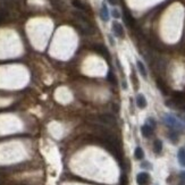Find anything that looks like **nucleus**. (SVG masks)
I'll return each instance as SVG.
<instances>
[{
  "label": "nucleus",
  "mask_w": 185,
  "mask_h": 185,
  "mask_svg": "<svg viewBox=\"0 0 185 185\" xmlns=\"http://www.w3.org/2000/svg\"><path fill=\"white\" fill-rule=\"evenodd\" d=\"M164 122L166 123L167 126H169L171 129H183V125L180 123L178 119L171 116V115H165L164 117Z\"/></svg>",
  "instance_id": "f257e3e1"
},
{
  "label": "nucleus",
  "mask_w": 185,
  "mask_h": 185,
  "mask_svg": "<svg viewBox=\"0 0 185 185\" xmlns=\"http://www.w3.org/2000/svg\"><path fill=\"white\" fill-rule=\"evenodd\" d=\"M136 182H138L139 185H149L150 175L148 173H140L136 176Z\"/></svg>",
  "instance_id": "f03ea898"
},
{
  "label": "nucleus",
  "mask_w": 185,
  "mask_h": 185,
  "mask_svg": "<svg viewBox=\"0 0 185 185\" xmlns=\"http://www.w3.org/2000/svg\"><path fill=\"white\" fill-rule=\"evenodd\" d=\"M99 119L103 124H107V125H115L116 124V118L111 115H109V114H103L99 117Z\"/></svg>",
  "instance_id": "7ed1b4c3"
},
{
  "label": "nucleus",
  "mask_w": 185,
  "mask_h": 185,
  "mask_svg": "<svg viewBox=\"0 0 185 185\" xmlns=\"http://www.w3.org/2000/svg\"><path fill=\"white\" fill-rule=\"evenodd\" d=\"M113 31L115 33V35L118 36V38H122L124 35V30L122 24H119L118 22H114L113 24Z\"/></svg>",
  "instance_id": "20e7f679"
},
{
  "label": "nucleus",
  "mask_w": 185,
  "mask_h": 185,
  "mask_svg": "<svg viewBox=\"0 0 185 185\" xmlns=\"http://www.w3.org/2000/svg\"><path fill=\"white\" fill-rule=\"evenodd\" d=\"M94 49H96V51L98 52L99 55H101V56L105 57V58H107V59L110 58V56H109V52H108V49H107L106 47L101 46V44H97V46H94Z\"/></svg>",
  "instance_id": "39448f33"
},
{
  "label": "nucleus",
  "mask_w": 185,
  "mask_h": 185,
  "mask_svg": "<svg viewBox=\"0 0 185 185\" xmlns=\"http://www.w3.org/2000/svg\"><path fill=\"white\" fill-rule=\"evenodd\" d=\"M124 21L126 23V25H129V27H133L135 25V21H134L133 16L129 14V11H124Z\"/></svg>",
  "instance_id": "423d86ee"
},
{
  "label": "nucleus",
  "mask_w": 185,
  "mask_h": 185,
  "mask_svg": "<svg viewBox=\"0 0 185 185\" xmlns=\"http://www.w3.org/2000/svg\"><path fill=\"white\" fill-rule=\"evenodd\" d=\"M141 132H142V135H143L144 138H150L151 135H152V132H153V129L149 126L148 124H145L143 125L142 127H141Z\"/></svg>",
  "instance_id": "0eeeda50"
},
{
  "label": "nucleus",
  "mask_w": 185,
  "mask_h": 185,
  "mask_svg": "<svg viewBox=\"0 0 185 185\" xmlns=\"http://www.w3.org/2000/svg\"><path fill=\"white\" fill-rule=\"evenodd\" d=\"M136 105H138V107L141 109H143L147 107V100H145L143 94H139V96L136 97Z\"/></svg>",
  "instance_id": "6e6552de"
},
{
  "label": "nucleus",
  "mask_w": 185,
  "mask_h": 185,
  "mask_svg": "<svg viewBox=\"0 0 185 185\" xmlns=\"http://www.w3.org/2000/svg\"><path fill=\"white\" fill-rule=\"evenodd\" d=\"M100 16H101L102 21H105V22H108L109 21V11H108V8L106 7V5L102 6V8H101V11H100Z\"/></svg>",
  "instance_id": "1a4fd4ad"
},
{
  "label": "nucleus",
  "mask_w": 185,
  "mask_h": 185,
  "mask_svg": "<svg viewBox=\"0 0 185 185\" xmlns=\"http://www.w3.org/2000/svg\"><path fill=\"white\" fill-rule=\"evenodd\" d=\"M177 157H178V161H180V164L185 167V150L184 148H182V149L178 150V154H177Z\"/></svg>",
  "instance_id": "9d476101"
},
{
  "label": "nucleus",
  "mask_w": 185,
  "mask_h": 185,
  "mask_svg": "<svg viewBox=\"0 0 185 185\" xmlns=\"http://www.w3.org/2000/svg\"><path fill=\"white\" fill-rule=\"evenodd\" d=\"M162 150V142L160 140H156L153 142V151L156 153H160Z\"/></svg>",
  "instance_id": "9b49d317"
},
{
  "label": "nucleus",
  "mask_w": 185,
  "mask_h": 185,
  "mask_svg": "<svg viewBox=\"0 0 185 185\" xmlns=\"http://www.w3.org/2000/svg\"><path fill=\"white\" fill-rule=\"evenodd\" d=\"M134 157H135V158H136V159H138V160L143 159L144 152H143V150H142V148H140V147H138V148L135 149V151H134Z\"/></svg>",
  "instance_id": "f8f14e48"
},
{
  "label": "nucleus",
  "mask_w": 185,
  "mask_h": 185,
  "mask_svg": "<svg viewBox=\"0 0 185 185\" xmlns=\"http://www.w3.org/2000/svg\"><path fill=\"white\" fill-rule=\"evenodd\" d=\"M136 65H138V68H139L140 73H141V75L144 77H147V69H145V67H144V65L142 64V62H140V60H138L136 62Z\"/></svg>",
  "instance_id": "ddd939ff"
},
{
  "label": "nucleus",
  "mask_w": 185,
  "mask_h": 185,
  "mask_svg": "<svg viewBox=\"0 0 185 185\" xmlns=\"http://www.w3.org/2000/svg\"><path fill=\"white\" fill-rule=\"evenodd\" d=\"M73 6L76 7L77 9H80V11H86V7L83 5L80 0H73Z\"/></svg>",
  "instance_id": "4468645a"
},
{
  "label": "nucleus",
  "mask_w": 185,
  "mask_h": 185,
  "mask_svg": "<svg viewBox=\"0 0 185 185\" xmlns=\"http://www.w3.org/2000/svg\"><path fill=\"white\" fill-rule=\"evenodd\" d=\"M157 85H158L159 90L162 93H164V94H167V93H168V91H167V87H166V85H165L164 83H162V81L158 80V81H157Z\"/></svg>",
  "instance_id": "2eb2a0df"
},
{
  "label": "nucleus",
  "mask_w": 185,
  "mask_h": 185,
  "mask_svg": "<svg viewBox=\"0 0 185 185\" xmlns=\"http://www.w3.org/2000/svg\"><path fill=\"white\" fill-rule=\"evenodd\" d=\"M6 17H7V11L5 9H2V8H0V23L5 21Z\"/></svg>",
  "instance_id": "dca6fc26"
},
{
  "label": "nucleus",
  "mask_w": 185,
  "mask_h": 185,
  "mask_svg": "<svg viewBox=\"0 0 185 185\" xmlns=\"http://www.w3.org/2000/svg\"><path fill=\"white\" fill-rule=\"evenodd\" d=\"M168 136H169V139L171 140L173 142H176V141L178 140V136H177V134L175 133V132H170V133H169V135H168Z\"/></svg>",
  "instance_id": "f3484780"
},
{
  "label": "nucleus",
  "mask_w": 185,
  "mask_h": 185,
  "mask_svg": "<svg viewBox=\"0 0 185 185\" xmlns=\"http://www.w3.org/2000/svg\"><path fill=\"white\" fill-rule=\"evenodd\" d=\"M108 81L111 83H116V77L114 76L113 72H109L108 73Z\"/></svg>",
  "instance_id": "a211bd4d"
},
{
  "label": "nucleus",
  "mask_w": 185,
  "mask_h": 185,
  "mask_svg": "<svg viewBox=\"0 0 185 185\" xmlns=\"http://www.w3.org/2000/svg\"><path fill=\"white\" fill-rule=\"evenodd\" d=\"M120 185H127V176L124 174L120 177Z\"/></svg>",
  "instance_id": "6ab92c4d"
},
{
  "label": "nucleus",
  "mask_w": 185,
  "mask_h": 185,
  "mask_svg": "<svg viewBox=\"0 0 185 185\" xmlns=\"http://www.w3.org/2000/svg\"><path fill=\"white\" fill-rule=\"evenodd\" d=\"M148 125H149V126H151L152 129H153V127H156V122H154V119H152V118L148 119Z\"/></svg>",
  "instance_id": "aec40b11"
},
{
  "label": "nucleus",
  "mask_w": 185,
  "mask_h": 185,
  "mask_svg": "<svg viewBox=\"0 0 185 185\" xmlns=\"http://www.w3.org/2000/svg\"><path fill=\"white\" fill-rule=\"evenodd\" d=\"M113 16H114V17H116V18H118V17H119V13H118V11L114 9V11H113Z\"/></svg>",
  "instance_id": "412c9836"
},
{
  "label": "nucleus",
  "mask_w": 185,
  "mask_h": 185,
  "mask_svg": "<svg viewBox=\"0 0 185 185\" xmlns=\"http://www.w3.org/2000/svg\"><path fill=\"white\" fill-rule=\"evenodd\" d=\"M141 167H143V168L144 167H149V168H151V166L149 165V162H143V164L141 165Z\"/></svg>",
  "instance_id": "4be33fe9"
},
{
  "label": "nucleus",
  "mask_w": 185,
  "mask_h": 185,
  "mask_svg": "<svg viewBox=\"0 0 185 185\" xmlns=\"http://www.w3.org/2000/svg\"><path fill=\"white\" fill-rule=\"evenodd\" d=\"M180 178H182V180H183L185 182V170H184V171H182V173H180Z\"/></svg>",
  "instance_id": "5701e85b"
},
{
  "label": "nucleus",
  "mask_w": 185,
  "mask_h": 185,
  "mask_svg": "<svg viewBox=\"0 0 185 185\" xmlns=\"http://www.w3.org/2000/svg\"><path fill=\"white\" fill-rule=\"evenodd\" d=\"M108 1L111 5H116V4H117V0H108Z\"/></svg>",
  "instance_id": "b1692460"
},
{
  "label": "nucleus",
  "mask_w": 185,
  "mask_h": 185,
  "mask_svg": "<svg viewBox=\"0 0 185 185\" xmlns=\"http://www.w3.org/2000/svg\"><path fill=\"white\" fill-rule=\"evenodd\" d=\"M180 185H184V184H180Z\"/></svg>",
  "instance_id": "393cba45"
},
{
  "label": "nucleus",
  "mask_w": 185,
  "mask_h": 185,
  "mask_svg": "<svg viewBox=\"0 0 185 185\" xmlns=\"http://www.w3.org/2000/svg\"><path fill=\"white\" fill-rule=\"evenodd\" d=\"M184 150H185V148H184Z\"/></svg>",
  "instance_id": "a878e982"
}]
</instances>
